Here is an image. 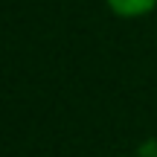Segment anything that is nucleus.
I'll return each instance as SVG.
<instances>
[{"label": "nucleus", "instance_id": "nucleus-1", "mask_svg": "<svg viewBox=\"0 0 157 157\" xmlns=\"http://www.w3.org/2000/svg\"><path fill=\"white\" fill-rule=\"evenodd\" d=\"M105 6L117 17H128V21H134V17H146L148 12L157 6V0H105Z\"/></svg>", "mask_w": 157, "mask_h": 157}, {"label": "nucleus", "instance_id": "nucleus-2", "mask_svg": "<svg viewBox=\"0 0 157 157\" xmlns=\"http://www.w3.org/2000/svg\"><path fill=\"white\" fill-rule=\"evenodd\" d=\"M134 157H157V140H146L140 148H137Z\"/></svg>", "mask_w": 157, "mask_h": 157}]
</instances>
